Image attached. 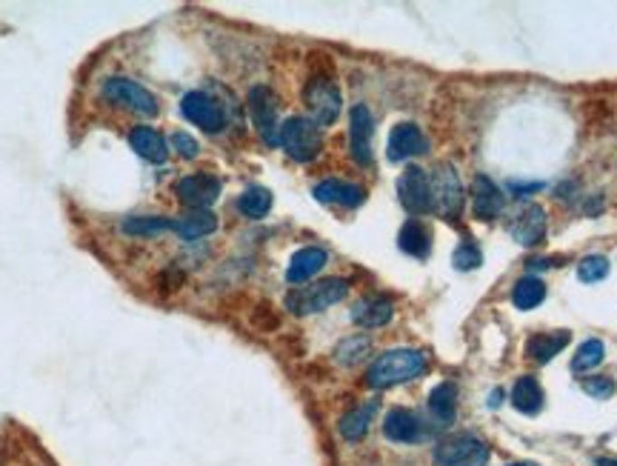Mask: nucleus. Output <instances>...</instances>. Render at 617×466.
<instances>
[{"instance_id": "13", "label": "nucleus", "mask_w": 617, "mask_h": 466, "mask_svg": "<svg viewBox=\"0 0 617 466\" xmlns=\"http://www.w3.org/2000/svg\"><path fill=\"white\" fill-rule=\"evenodd\" d=\"M372 135H375V120L369 106L355 103L349 112V149L360 166L372 164Z\"/></svg>"}, {"instance_id": "12", "label": "nucleus", "mask_w": 617, "mask_h": 466, "mask_svg": "<svg viewBox=\"0 0 617 466\" xmlns=\"http://www.w3.org/2000/svg\"><path fill=\"white\" fill-rule=\"evenodd\" d=\"M426 152H429V140L421 127H414V123H397L392 129L386 143V157L392 164H403V160L421 157Z\"/></svg>"}, {"instance_id": "22", "label": "nucleus", "mask_w": 617, "mask_h": 466, "mask_svg": "<svg viewBox=\"0 0 617 466\" xmlns=\"http://www.w3.org/2000/svg\"><path fill=\"white\" fill-rule=\"evenodd\" d=\"M397 246H401V252L417 258V261H423L429 258L432 252V229L423 223V221H406L403 229H401V235H397Z\"/></svg>"}, {"instance_id": "20", "label": "nucleus", "mask_w": 617, "mask_h": 466, "mask_svg": "<svg viewBox=\"0 0 617 466\" xmlns=\"http://www.w3.org/2000/svg\"><path fill=\"white\" fill-rule=\"evenodd\" d=\"M394 315V303L384 295H369V298H363L355 303V309H352V320L357 327L363 329H380V327H386L389 320Z\"/></svg>"}, {"instance_id": "34", "label": "nucleus", "mask_w": 617, "mask_h": 466, "mask_svg": "<svg viewBox=\"0 0 617 466\" xmlns=\"http://www.w3.org/2000/svg\"><path fill=\"white\" fill-rule=\"evenodd\" d=\"M169 143H172V149H175L180 157H186V160H195L197 155H201V147H197V140H195L192 135H186V132H175V135L169 138Z\"/></svg>"}, {"instance_id": "28", "label": "nucleus", "mask_w": 617, "mask_h": 466, "mask_svg": "<svg viewBox=\"0 0 617 466\" xmlns=\"http://www.w3.org/2000/svg\"><path fill=\"white\" fill-rule=\"evenodd\" d=\"M271 204H275V198H271V192L266 186H249L238 198V212L249 221H261L271 212Z\"/></svg>"}, {"instance_id": "17", "label": "nucleus", "mask_w": 617, "mask_h": 466, "mask_svg": "<svg viewBox=\"0 0 617 466\" xmlns=\"http://www.w3.org/2000/svg\"><path fill=\"white\" fill-rule=\"evenodd\" d=\"M329 263V252L320 246H306V249H298V252L292 255V261H289L286 266V281L292 286H303L306 281H312L318 272H323V266Z\"/></svg>"}, {"instance_id": "25", "label": "nucleus", "mask_w": 617, "mask_h": 466, "mask_svg": "<svg viewBox=\"0 0 617 466\" xmlns=\"http://www.w3.org/2000/svg\"><path fill=\"white\" fill-rule=\"evenodd\" d=\"M429 412L441 426L455 423V415H458V389H455V384L443 381V384H438L429 392Z\"/></svg>"}, {"instance_id": "26", "label": "nucleus", "mask_w": 617, "mask_h": 466, "mask_svg": "<svg viewBox=\"0 0 617 466\" xmlns=\"http://www.w3.org/2000/svg\"><path fill=\"white\" fill-rule=\"evenodd\" d=\"M120 232L132 238H160L172 232V218H163V214H132V218H123Z\"/></svg>"}, {"instance_id": "7", "label": "nucleus", "mask_w": 617, "mask_h": 466, "mask_svg": "<svg viewBox=\"0 0 617 466\" xmlns=\"http://www.w3.org/2000/svg\"><path fill=\"white\" fill-rule=\"evenodd\" d=\"M432 195H434V212H441L446 221H458L463 204H466V189L460 184V175L451 164H441L432 172Z\"/></svg>"}, {"instance_id": "24", "label": "nucleus", "mask_w": 617, "mask_h": 466, "mask_svg": "<svg viewBox=\"0 0 617 466\" xmlns=\"http://www.w3.org/2000/svg\"><path fill=\"white\" fill-rule=\"evenodd\" d=\"M569 344V332L560 329V332H537L532 335L529 340H526V355L532 357L535 364H549L555 355H560V349H564Z\"/></svg>"}, {"instance_id": "33", "label": "nucleus", "mask_w": 617, "mask_h": 466, "mask_svg": "<svg viewBox=\"0 0 617 466\" xmlns=\"http://www.w3.org/2000/svg\"><path fill=\"white\" fill-rule=\"evenodd\" d=\"M455 266L460 269V272H469V269H478L480 263H483V255H480V249H478V243L475 241H466V243H460L458 249H455Z\"/></svg>"}, {"instance_id": "14", "label": "nucleus", "mask_w": 617, "mask_h": 466, "mask_svg": "<svg viewBox=\"0 0 617 466\" xmlns=\"http://www.w3.org/2000/svg\"><path fill=\"white\" fill-rule=\"evenodd\" d=\"M380 426H384V438L392 443H421L426 438L421 418L406 406H392Z\"/></svg>"}, {"instance_id": "9", "label": "nucleus", "mask_w": 617, "mask_h": 466, "mask_svg": "<svg viewBox=\"0 0 617 466\" xmlns=\"http://www.w3.org/2000/svg\"><path fill=\"white\" fill-rule=\"evenodd\" d=\"M397 198H401L403 209L414 218L434 212V195H432V177L421 166H409L401 177H397Z\"/></svg>"}, {"instance_id": "6", "label": "nucleus", "mask_w": 617, "mask_h": 466, "mask_svg": "<svg viewBox=\"0 0 617 466\" xmlns=\"http://www.w3.org/2000/svg\"><path fill=\"white\" fill-rule=\"evenodd\" d=\"M432 461H434V466H486L489 446H486V441H480L471 433L451 435L434 446Z\"/></svg>"}, {"instance_id": "31", "label": "nucleus", "mask_w": 617, "mask_h": 466, "mask_svg": "<svg viewBox=\"0 0 617 466\" xmlns=\"http://www.w3.org/2000/svg\"><path fill=\"white\" fill-rule=\"evenodd\" d=\"M603 355H606V347H603V340H584V344L577 347L574 357H572V372H589L594 366H601L603 364Z\"/></svg>"}, {"instance_id": "10", "label": "nucleus", "mask_w": 617, "mask_h": 466, "mask_svg": "<svg viewBox=\"0 0 617 466\" xmlns=\"http://www.w3.org/2000/svg\"><path fill=\"white\" fill-rule=\"evenodd\" d=\"M180 112L189 123L195 127H201L209 135H217L226 127V112L223 106L217 103L209 92H186L180 98Z\"/></svg>"}, {"instance_id": "1", "label": "nucleus", "mask_w": 617, "mask_h": 466, "mask_svg": "<svg viewBox=\"0 0 617 466\" xmlns=\"http://www.w3.org/2000/svg\"><path fill=\"white\" fill-rule=\"evenodd\" d=\"M426 369H429V361L421 349H406V347L386 349L369 364L366 384L372 389H392V386H401V384L421 378V375H426Z\"/></svg>"}, {"instance_id": "29", "label": "nucleus", "mask_w": 617, "mask_h": 466, "mask_svg": "<svg viewBox=\"0 0 617 466\" xmlns=\"http://www.w3.org/2000/svg\"><path fill=\"white\" fill-rule=\"evenodd\" d=\"M369 352H372V338L369 335H349L335 347V361L340 366H357Z\"/></svg>"}, {"instance_id": "15", "label": "nucleus", "mask_w": 617, "mask_h": 466, "mask_svg": "<svg viewBox=\"0 0 617 466\" xmlns=\"http://www.w3.org/2000/svg\"><path fill=\"white\" fill-rule=\"evenodd\" d=\"M509 232L512 238L520 246H535L546 235V209L537 204H523L509 221Z\"/></svg>"}, {"instance_id": "19", "label": "nucleus", "mask_w": 617, "mask_h": 466, "mask_svg": "<svg viewBox=\"0 0 617 466\" xmlns=\"http://www.w3.org/2000/svg\"><path fill=\"white\" fill-rule=\"evenodd\" d=\"M129 147L135 149V155H140L147 164L163 166L169 160V143L157 129L152 127H135L129 132Z\"/></svg>"}, {"instance_id": "11", "label": "nucleus", "mask_w": 617, "mask_h": 466, "mask_svg": "<svg viewBox=\"0 0 617 466\" xmlns=\"http://www.w3.org/2000/svg\"><path fill=\"white\" fill-rule=\"evenodd\" d=\"M175 195L192 212H209V206L221 198V181L214 175H186L175 184Z\"/></svg>"}, {"instance_id": "38", "label": "nucleus", "mask_w": 617, "mask_h": 466, "mask_svg": "<svg viewBox=\"0 0 617 466\" xmlns=\"http://www.w3.org/2000/svg\"><path fill=\"white\" fill-rule=\"evenodd\" d=\"M512 466H532V463H512Z\"/></svg>"}, {"instance_id": "18", "label": "nucleus", "mask_w": 617, "mask_h": 466, "mask_svg": "<svg viewBox=\"0 0 617 466\" xmlns=\"http://www.w3.org/2000/svg\"><path fill=\"white\" fill-rule=\"evenodd\" d=\"M312 195L320 204H329V206H343V209H357L363 201H366V189L357 186V184H346V181H337V177H329V181H320Z\"/></svg>"}, {"instance_id": "32", "label": "nucleus", "mask_w": 617, "mask_h": 466, "mask_svg": "<svg viewBox=\"0 0 617 466\" xmlns=\"http://www.w3.org/2000/svg\"><path fill=\"white\" fill-rule=\"evenodd\" d=\"M606 275H609V258H603V255H586L577 263V278L584 283H597Z\"/></svg>"}, {"instance_id": "2", "label": "nucleus", "mask_w": 617, "mask_h": 466, "mask_svg": "<svg viewBox=\"0 0 617 466\" xmlns=\"http://www.w3.org/2000/svg\"><path fill=\"white\" fill-rule=\"evenodd\" d=\"M280 147L289 157L298 160V164H308V160H315L323 149V129L312 118L292 115L280 123Z\"/></svg>"}, {"instance_id": "36", "label": "nucleus", "mask_w": 617, "mask_h": 466, "mask_svg": "<svg viewBox=\"0 0 617 466\" xmlns=\"http://www.w3.org/2000/svg\"><path fill=\"white\" fill-rule=\"evenodd\" d=\"M597 466H617V458H597Z\"/></svg>"}, {"instance_id": "21", "label": "nucleus", "mask_w": 617, "mask_h": 466, "mask_svg": "<svg viewBox=\"0 0 617 466\" xmlns=\"http://www.w3.org/2000/svg\"><path fill=\"white\" fill-rule=\"evenodd\" d=\"M375 415H377V401H366V404H360V406H352L346 415L340 418V423H337L340 438L349 441V443L363 441V438L369 435Z\"/></svg>"}, {"instance_id": "16", "label": "nucleus", "mask_w": 617, "mask_h": 466, "mask_svg": "<svg viewBox=\"0 0 617 466\" xmlns=\"http://www.w3.org/2000/svg\"><path fill=\"white\" fill-rule=\"evenodd\" d=\"M469 195H471V212H475L478 221H498L503 214L506 198H503V192L495 186L492 177L478 175L475 181H471Z\"/></svg>"}, {"instance_id": "5", "label": "nucleus", "mask_w": 617, "mask_h": 466, "mask_svg": "<svg viewBox=\"0 0 617 466\" xmlns=\"http://www.w3.org/2000/svg\"><path fill=\"white\" fill-rule=\"evenodd\" d=\"M303 100H306V109L308 118H312L318 127H332V123L340 118L343 112V98H340V89L335 86L332 78L326 75H315L312 81L306 83L303 89Z\"/></svg>"}, {"instance_id": "27", "label": "nucleus", "mask_w": 617, "mask_h": 466, "mask_svg": "<svg viewBox=\"0 0 617 466\" xmlns=\"http://www.w3.org/2000/svg\"><path fill=\"white\" fill-rule=\"evenodd\" d=\"M512 406L517 412H523V415H537V412L543 409V389H540L537 378H532V375H523V378L515 381V386H512Z\"/></svg>"}, {"instance_id": "8", "label": "nucleus", "mask_w": 617, "mask_h": 466, "mask_svg": "<svg viewBox=\"0 0 617 466\" xmlns=\"http://www.w3.org/2000/svg\"><path fill=\"white\" fill-rule=\"evenodd\" d=\"M249 115L261 140L266 147H278L280 143V120H278V98L269 86H252L249 89Z\"/></svg>"}, {"instance_id": "30", "label": "nucleus", "mask_w": 617, "mask_h": 466, "mask_svg": "<svg viewBox=\"0 0 617 466\" xmlns=\"http://www.w3.org/2000/svg\"><path fill=\"white\" fill-rule=\"evenodd\" d=\"M512 300L517 309H535L540 307L543 300H546V283H543L540 278L535 275H526L515 283V292H512Z\"/></svg>"}, {"instance_id": "3", "label": "nucleus", "mask_w": 617, "mask_h": 466, "mask_svg": "<svg viewBox=\"0 0 617 466\" xmlns=\"http://www.w3.org/2000/svg\"><path fill=\"white\" fill-rule=\"evenodd\" d=\"M349 292V281L343 278H326L312 286H298L286 295V309L292 315H315L340 303Z\"/></svg>"}, {"instance_id": "37", "label": "nucleus", "mask_w": 617, "mask_h": 466, "mask_svg": "<svg viewBox=\"0 0 617 466\" xmlns=\"http://www.w3.org/2000/svg\"><path fill=\"white\" fill-rule=\"evenodd\" d=\"M500 395H503V392H500V389H495V392H492V401H489V404L498 406V404H500Z\"/></svg>"}, {"instance_id": "4", "label": "nucleus", "mask_w": 617, "mask_h": 466, "mask_svg": "<svg viewBox=\"0 0 617 466\" xmlns=\"http://www.w3.org/2000/svg\"><path fill=\"white\" fill-rule=\"evenodd\" d=\"M100 98L109 100L118 109H126L140 118H155L160 112L157 98L149 92L147 86L132 81V78H106L100 83Z\"/></svg>"}, {"instance_id": "23", "label": "nucleus", "mask_w": 617, "mask_h": 466, "mask_svg": "<svg viewBox=\"0 0 617 466\" xmlns=\"http://www.w3.org/2000/svg\"><path fill=\"white\" fill-rule=\"evenodd\" d=\"M214 229H217V218L212 212H189V214H180V218H172V232L180 241H189V243L209 238Z\"/></svg>"}, {"instance_id": "35", "label": "nucleus", "mask_w": 617, "mask_h": 466, "mask_svg": "<svg viewBox=\"0 0 617 466\" xmlns=\"http://www.w3.org/2000/svg\"><path fill=\"white\" fill-rule=\"evenodd\" d=\"M584 392L594 401H606L614 395V381L612 378H586L584 381Z\"/></svg>"}]
</instances>
